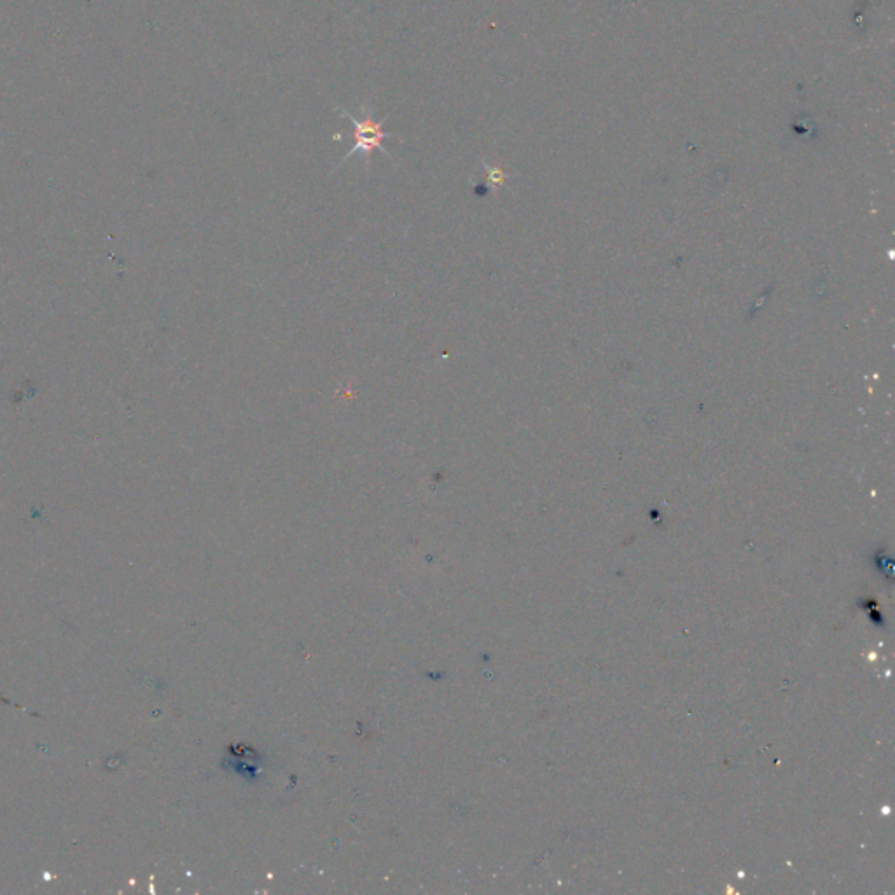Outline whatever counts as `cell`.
I'll return each instance as SVG.
<instances>
[{"mask_svg": "<svg viewBox=\"0 0 895 895\" xmlns=\"http://www.w3.org/2000/svg\"><path fill=\"white\" fill-rule=\"evenodd\" d=\"M336 111L340 112L341 118L348 119L354 125V146L348 151L347 156H343V160L340 161V165L336 167V170L357 153L362 154L368 170L371 154L375 153V151H380V153L389 156L390 160H392V156L383 146V142L387 139H396L397 135L396 133L383 130V119H380V121L375 119L373 109L369 105H361V116H354V114L341 109L338 105H336Z\"/></svg>", "mask_w": 895, "mask_h": 895, "instance_id": "obj_1", "label": "cell"}]
</instances>
